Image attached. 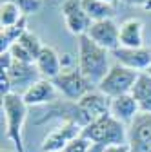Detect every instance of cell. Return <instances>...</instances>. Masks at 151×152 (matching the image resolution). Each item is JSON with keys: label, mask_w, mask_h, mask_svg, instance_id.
Returning <instances> with one entry per match:
<instances>
[{"label": "cell", "mask_w": 151, "mask_h": 152, "mask_svg": "<svg viewBox=\"0 0 151 152\" xmlns=\"http://www.w3.org/2000/svg\"><path fill=\"white\" fill-rule=\"evenodd\" d=\"M131 94H133V98L138 102L140 112H149L151 114V76L147 72L138 74Z\"/></svg>", "instance_id": "cell-17"}, {"label": "cell", "mask_w": 151, "mask_h": 152, "mask_svg": "<svg viewBox=\"0 0 151 152\" xmlns=\"http://www.w3.org/2000/svg\"><path fill=\"white\" fill-rule=\"evenodd\" d=\"M104 152H131V150H129L127 143H122V145H109V147H106Z\"/></svg>", "instance_id": "cell-27"}, {"label": "cell", "mask_w": 151, "mask_h": 152, "mask_svg": "<svg viewBox=\"0 0 151 152\" xmlns=\"http://www.w3.org/2000/svg\"><path fill=\"white\" fill-rule=\"evenodd\" d=\"M87 36L100 47L107 49L109 53L120 47V26L113 18L93 22L87 31Z\"/></svg>", "instance_id": "cell-8"}, {"label": "cell", "mask_w": 151, "mask_h": 152, "mask_svg": "<svg viewBox=\"0 0 151 152\" xmlns=\"http://www.w3.org/2000/svg\"><path fill=\"white\" fill-rule=\"evenodd\" d=\"M89 145H91V141H89V140H86V138L78 136L77 140H73V141L64 148V152H87Z\"/></svg>", "instance_id": "cell-24"}, {"label": "cell", "mask_w": 151, "mask_h": 152, "mask_svg": "<svg viewBox=\"0 0 151 152\" xmlns=\"http://www.w3.org/2000/svg\"><path fill=\"white\" fill-rule=\"evenodd\" d=\"M127 145L131 152H151V114L138 112L127 125Z\"/></svg>", "instance_id": "cell-7"}, {"label": "cell", "mask_w": 151, "mask_h": 152, "mask_svg": "<svg viewBox=\"0 0 151 152\" xmlns=\"http://www.w3.org/2000/svg\"><path fill=\"white\" fill-rule=\"evenodd\" d=\"M122 2L127 6H138L146 11H151V0H122Z\"/></svg>", "instance_id": "cell-26"}, {"label": "cell", "mask_w": 151, "mask_h": 152, "mask_svg": "<svg viewBox=\"0 0 151 152\" xmlns=\"http://www.w3.org/2000/svg\"><path fill=\"white\" fill-rule=\"evenodd\" d=\"M9 53H11V56H13V60L15 62H22V64H35V60H33V56L20 45V44H13L11 47H9Z\"/></svg>", "instance_id": "cell-22"}, {"label": "cell", "mask_w": 151, "mask_h": 152, "mask_svg": "<svg viewBox=\"0 0 151 152\" xmlns=\"http://www.w3.org/2000/svg\"><path fill=\"white\" fill-rule=\"evenodd\" d=\"M80 136L89 140L91 143H100L104 147L122 145V143H127V127L107 112V114H102L100 118L93 120L89 125H86Z\"/></svg>", "instance_id": "cell-3"}, {"label": "cell", "mask_w": 151, "mask_h": 152, "mask_svg": "<svg viewBox=\"0 0 151 152\" xmlns=\"http://www.w3.org/2000/svg\"><path fill=\"white\" fill-rule=\"evenodd\" d=\"M2 2H13L20 7V11L27 16L31 13H36L40 7V0H2Z\"/></svg>", "instance_id": "cell-23"}, {"label": "cell", "mask_w": 151, "mask_h": 152, "mask_svg": "<svg viewBox=\"0 0 151 152\" xmlns=\"http://www.w3.org/2000/svg\"><path fill=\"white\" fill-rule=\"evenodd\" d=\"M0 152H13V150H6V148H2V150H0ZM16 152V150H15Z\"/></svg>", "instance_id": "cell-30"}, {"label": "cell", "mask_w": 151, "mask_h": 152, "mask_svg": "<svg viewBox=\"0 0 151 152\" xmlns=\"http://www.w3.org/2000/svg\"><path fill=\"white\" fill-rule=\"evenodd\" d=\"M9 80H11V85H13V92L16 94H24L33 83H36L42 76L38 72L35 64H22V62H15L11 65L9 71H6Z\"/></svg>", "instance_id": "cell-12"}, {"label": "cell", "mask_w": 151, "mask_h": 152, "mask_svg": "<svg viewBox=\"0 0 151 152\" xmlns=\"http://www.w3.org/2000/svg\"><path fill=\"white\" fill-rule=\"evenodd\" d=\"M120 47H144V24L138 18H127L120 24Z\"/></svg>", "instance_id": "cell-16"}, {"label": "cell", "mask_w": 151, "mask_h": 152, "mask_svg": "<svg viewBox=\"0 0 151 152\" xmlns=\"http://www.w3.org/2000/svg\"><path fill=\"white\" fill-rule=\"evenodd\" d=\"M138 74L140 72H137L133 69H127V67L115 62L111 65V69L107 71V74L102 78V82L97 85V89L104 96H107L109 100L117 98V96H124V94H131Z\"/></svg>", "instance_id": "cell-4"}, {"label": "cell", "mask_w": 151, "mask_h": 152, "mask_svg": "<svg viewBox=\"0 0 151 152\" xmlns=\"http://www.w3.org/2000/svg\"><path fill=\"white\" fill-rule=\"evenodd\" d=\"M18 44H20V45L33 56V60H36V56H38L40 51L44 49V44L40 42V38L36 36L35 33H31L29 29H27L20 38H18Z\"/></svg>", "instance_id": "cell-21"}, {"label": "cell", "mask_w": 151, "mask_h": 152, "mask_svg": "<svg viewBox=\"0 0 151 152\" xmlns=\"http://www.w3.org/2000/svg\"><path fill=\"white\" fill-rule=\"evenodd\" d=\"M102 2H107V4H113V2H117V0H102Z\"/></svg>", "instance_id": "cell-29"}, {"label": "cell", "mask_w": 151, "mask_h": 152, "mask_svg": "<svg viewBox=\"0 0 151 152\" xmlns=\"http://www.w3.org/2000/svg\"><path fill=\"white\" fill-rule=\"evenodd\" d=\"M104 150H106V147L100 145V143H91L89 148H87V152H104Z\"/></svg>", "instance_id": "cell-28"}, {"label": "cell", "mask_w": 151, "mask_h": 152, "mask_svg": "<svg viewBox=\"0 0 151 152\" xmlns=\"http://www.w3.org/2000/svg\"><path fill=\"white\" fill-rule=\"evenodd\" d=\"M111 56L115 58L117 64L133 69L137 72H146L151 67V47H118L111 53Z\"/></svg>", "instance_id": "cell-9"}, {"label": "cell", "mask_w": 151, "mask_h": 152, "mask_svg": "<svg viewBox=\"0 0 151 152\" xmlns=\"http://www.w3.org/2000/svg\"><path fill=\"white\" fill-rule=\"evenodd\" d=\"M13 64H15V60H13V56H11L9 51L0 53V65H2V71H9Z\"/></svg>", "instance_id": "cell-25"}, {"label": "cell", "mask_w": 151, "mask_h": 152, "mask_svg": "<svg viewBox=\"0 0 151 152\" xmlns=\"http://www.w3.org/2000/svg\"><path fill=\"white\" fill-rule=\"evenodd\" d=\"M82 134V129L75 123H60L44 138L40 150L42 152H64V148Z\"/></svg>", "instance_id": "cell-10"}, {"label": "cell", "mask_w": 151, "mask_h": 152, "mask_svg": "<svg viewBox=\"0 0 151 152\" xmlns=\"http://www.w3.org/2000/svg\"><path fill=\"white\" fill-rule=\"evenodd\" d=\"M140 112L138 102L133 98V94H124V96H117L109 100V114L115 120H118L124 125H131Z\"/></svg>", "instance_id": "cell-14"}, {"label": "cell", "mask_w": 151, "mask_h": 152, "mask_svg": "<svg viewBox=\"0 0 151 152\" xmlns=\"http://www.w3.org/2000/svg\"><path fill=\"white\" fill-rule=\"evenodd\" d=\"M26 31H27V20H26V16H24L16 26L2 27V33H0V53L9 51V47H11L13 44H16L18 38H20Z\"/></svg>", "instance_id": "cell-19"}, {"label": "cell", "mask_w": 151, "mask_h": 152, "mask_svg": "<svg viewBox=\"0 0 151 152\" xmlns=\"http://www.w3.org/2000/svg\"><path fill=\"white\" fill-rule=\"evenodd\" d=\"M58 89L55 87L51 80L40 78L36 83H33L24 94L22 98L27 107H40V105H51L58 100Z\"/></svg>", "instance_id": "cell-13"}, {"label": "cell", "mask_w": 151, "mask_h": 152, "mask_svg": "<svg viewBox=\"0 0 151 152\" xmlns=\"http://www.w3.org/2000/svg\"><path fill=\"white\" fill-rule=\"evenodd\" d=\"M51 120H56V121H60V123H75V125H78L80 129H84L86 125L91 123L89 116L84 112V109L80 107L78 102H71V100H56L55 103L47 105L46 110L42 112V118L40 120H36L35 125H44Z\"/></svg>", "instance_id": "cell-5"}, {"label": "cell", "mask_w": 151, "mask_h": 152, "mask_svg": "<svg viewBox=\"0 0 151 152\" xmlns=\"http://www.w3.org/2000/svg\"><path fill=\"white\" fill-rule=\"evenodd\" d=\"M109 56H111V53L107 49L100 47L98 44H95L87 34L78 36V56H77V64H78L80 72L95 87L102 82V78L107 74V71L111 69V65H109Z\"/></svg>", "instance_id": "cell-1"}, {"label": "cell", "mask_w": 151, "mask_h": 152, "mask_svg": "<svg viewBox=\"0 0 151 152\" xmlns=\"http://www.w3.org/2000/svg\"><path fill=\"white\" fill-rule=\"evenodd\" d=\"M24 16L26 15L20 11V7L13 2H2V6H0V24H2V27L16 26Z\"/></svg>", "instance_id": "cell-20"}, {"label": "cell", "mask_w": 151, "mask_h": 152, "mask_svg": "<svg viewBox=\"0 0 151 152\" xmlns=\"http://www.w3.org/2000/svg\"><path fill=\"white\" fill-rule=\"evenodd\" d=\"M146 72H147V74H149V76H151V67H149V69H147V71H146Z\"/></svg>", "instance_id": "cell-31"}, {"label": "cell", "mask_w": 151, "mask_h": 152, "mask_svg": "<svg viewBox=\"0 0 151 152\" xmlns=\"http://www.w3.org/2000/svg\"><path fill=\"white\" fill-rule=\"evenodd\" d=\"M35 65H36V69H38L42 78L55 80L56 76L62 72V56L55 51V47L44 45V49L40 51V54L36 56Z\"/></svg>", "instance_id": "cell-15"}, {"label": "cell", "mask_w": 151, "mask_h": 152, "mask_svg": "<svg viewBox=\"0 0 151 152\" xmlns=\"http://www.w3.org/2000/svg\"><path fill=\"white\" fill-rule=\"evenodd\" d=\"M27 105L22 94L11 92L2 98V112L6 120V138L15 145L16 152H24V123L27 118Z\"/></svg>", "instance_id": "cell-2"}, {"label": "cell", "mask_w": 151, "mask_h": 152, "mask_svg": "<svg viewBox=\"0 0 151 152\" xmlns=\"http://www.w3.org/2000/svg\"><path fill=\"white\" fill-rule=\"evenodd\" d=\"M80 2H82V9L93 22L107 20L113 16V6L107 2H102V0H80Z\"/></svg>", "instance_id": "cell-18"}, {"label": "cell", "mask_w": 151, "mask_h": 152, "mask_svg": "<svg viewBox=\"0 0 151 152\" xmlns=\"http://www.w3.org/2000/svg\"><path fill=\"white\" fill-rule=\"evenodd\" d=\"M62 16H64V22H66V27L69 29V33L77 34V36L87 34V31L93 24V20L82 9L80 0H66L62 4Z\"/></svg>", "instance_id": "cell-11"}, {"label": "cell", "mask_w": 151, "mask_h": 152, "mask_svg": "<svg viewBox=\"0 0 151 152\" xmlns=\"http://www.w3.org/2000/svg\"><path fill=\"white\" fill-rule=\"evenodd\" d=\"M51 82L58 89L60 96L66 98V100H71V102H78L89 91L95 89V85L80 72L78 65L69 67V69H62V72Z\"/></svg>", "instance_id": "cell-6"}]
</instances>
